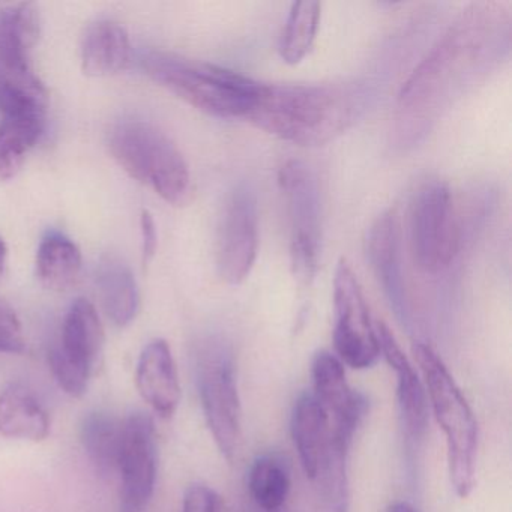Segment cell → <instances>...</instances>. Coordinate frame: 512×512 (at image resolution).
Segmentation results:
<instances>
[{"instance_id":"1","label":"cell","mask_w":512,"mask_h":512,"mask_svg":"<svg viewBox=\"0 0 512 512\" xmlns=\"http://www.w3.org/2000/svg\"><path fill=\"white\" fill-rule=\"evenodd\" d=\"M511 17L499 4H475L413 71L398 100V136L418 142L440 113L508 53Z\"/></svg>"},{"instance_id":"2","label":"cell","mask_w":512,"mask_h":512,"mask_svg":"<svg viewBox=\"0 0 512 512\" xmlns=\"http://www.w3.org/2000/svg\"><path fill=\"white\" fill-rule=\"evenodd\" d=\"M370 92L358 83L260 85L247 121L259 130L313 148L332 142L367 110Z\"/></svg>"},{"instance_id":"3","label":"cell","mask_w":512,"mask_h":512,"mask_svg":"<svg viewBox=\"0 0 512 512\" xmlns=\"http://www.w3.org/2000/svg\"><path fill=\"white\" fill-rule=\"evenodd\" d=\"M142 64L155 83L214 118H247L262 85L227 68L173 53H148Z\"/></svg>"},{"instance_id":"4","label":"cell","mask_w":512,"mask_h":512,"mask_svg":"<svg viewBox=\"0 0 512 512\" xmlns=\"http://www.w3.org/2000/svg\"><path fill=\"white\" fill-rule=\"evenodd\" d=\"M412 352L424 379L428 407L445 436L452 487L458 497L466 499L476 482L478 424L475 415L442 358L425 343L413 344Z\"/></svg>"},{"instance_id":"5","label":"cell","mask_w":512,"mask_h":512,"mask_svg":"<svg viewBox=\"0 0 512 512\" xmlns=\"http://www.w3.org/2000/svg\"><path fill=\"white\" fill-rule=\"evenodd\" d=\"M116 163L140 184H148L172 206H185L193 197L190 167L178 146L160 128L140 119H124L109 133Z\"/></svg>"},{"instance_id":"6","label":"cell","mask_w":512,"mask_h":512,"mask_svg":"<svg viewBox=\"0 0 512 512\" xmlns=\"http://www.w3.org/2000/svg\"><path fill=\"white\" fill-rule=\"evenodd\" d=\"M290 428L302 469L316 485L319 496L329 502L346 499L347 461L353 437L332 427L328 412L313 394L298 398Z\"/></svg>"},{"instance_id":"7","label":"cell","mask_w":512,"mask_h":512,"mask_svg":"<svg viewBox=\"0 0 512 512\" xmlns=\"http://www.w3.org/2000/svg\"><path fill=\"white\" fill-rule=\"evenodd\" d=\"M197 386L206 424L223 457L232 461L241 439V400L235 359L224 341L211 340L197 358Z\"/></svg>"},{"instance_id":"8","label":"cell","mask_w":512,"mask_h":512,"mask_svg":"<svg viewBox=\"0 0 512 512\" xmlns=\"http://www.w3.org/2000/svg\"><path fill=\"white\" fill-rule=\"evenodd\" d=\"M410 244L419 271L436 275L454 262L461 245L451 190L442 181L425 182L413 197Z\"/></svg>"},{"instance_id":"9","label":"cell","mask_w":512,"mask_h":512,"mask_svg":"<svg viewBox=\"0 0 512 512\" xmlns=\"http://www.w3.org/2000/svg\"><path fill=\"white\" fill-rule=\"evenodd\" d=\"M290 221V263L299 286H310L317 271L320 245V190L304 161L290 160L278 175Z\"/></svg>"},{"instance_id":"10","label":"cell","mask_w":512,"mask_h":512,"mask_svg":"<svg viewBox=\"0 0 512 512\" xmlns=\"http://www.w3.org/2000/svg\"><path fill=\"white\" fill-rule=\"evenodd\" d=\"M106 334L91 301L76 299L65 314L61 341L49 353L50 370L68 395L83 397L100 365Z\"/></svg>"},{"instance_id":"11","label":"cell","mask_w":512,"mask_h":512,"mask_svg":"<svg viewBox=\"0 0 512 512\" xmlns=\"http://www.w3.org/2000/svg\"><path fill=\"white\" fill-rule=\"evenodd\" d=\"M334 347L343 364L365 370L380 356L379 338L355 272L341 259L334 277Z\"/></svg>"},{"instance_id":"12","label":"cell","mask_w":512,"mask_h":512,"mask_svg":"<svg viewBox=\"0 0 512 512\" xmlns=\"http://www.w3.org/2000/svg\"><path fill=\"white\" fill-rule=\"evenodd\" d=\"M259 251V205L256 193L247 184L230 191L221 215L218 232V268L221 277L233 286L251 274Z\"/></svg>"},{"instance_id":"13","label":"cell","mask_w":512,"mask_h":512,"mask_svg":"<svg viewBox=\"0 0 512 512\" xmlns=\"http://www.w3.org/2000/svg\"><path fill=\"white\" fill-rule=\"evenodd\" d=\"M157 433L151 416L137 412L124 421L121 457V512H146L157 484Z\"/></svg>"},{"instance_id":"14","label":"cell","mask_w":512,"mask_h":512,"mask_svg":"<svg viewBox=\"0 0 512 512\" xmlns=\"http://www.w3.org/2000/svg\"><path fill=\"white\" fill-rule=\"evenodd\" d=\"M311 377L313 395L328 412L335 430L355 437L356 430L367 416L368 401L364 394L347 382L343 362L334 353L322 350L314 356Z\"/></svg>"},{"instance_id":"15","label":"cell","mask_w":512,"mask_h":512,"mask_svg":"<svg viewBox=\"0 0 512 512\" xmlns=\"http://www.w3.org/2000/svg\"><path fill=\"white\" fill-rule=\"evenodd\" d=\"M367 257L386 299L401 323L409 325L410 308L401 263L400 223L395 211L383 212L367 233Z\"/></svg>"},{"instance_id":"16","label":"cell","mask_w":512,"mask_h":512,"mask_svg":"<svg viewBox=\"0 0 512 512\" xmlns=\"http://www.w3.org/2000/svg\"><path fill=\"white\" fill-rule=\"evenodd\" d=\"M380 355L386 359L397 377V400L407 439L419 443L428 427V398L424 383L415 367L404 355L394 334L385 323H377Z\"/></svg>"},{"instance_id":"17","label":"cell","mask_w":512,"mask_h":512,"mask_svg":"<svg viewBox=\"0 0 512 512\" xmlns=\"http://www.w3.org/2000/svg\"><path fill=\"white\" fill-rule=\"evenodd\" d=\"M136 385L143 400L161 418H172L181 403V383L166 340L151 341L140 353Z\"/></svg>"},{"instance_id":"18","label":"cell","mask_w":512,"mask_h":512,"mask_svg":"<svg viewBox=\"0 0 512 512\" xmlns=\"http://www.w3.org/2000/svg\"><path fill=\"white\" fill-rule=\"evenodd\" d=\"M40 13L34 4H17L0 11V70L35 74L32 53L40 38Z\"/></svg>"},{"instance_id":"19","label":"cell","mask_w":512,"mask_h":512,"mask_svg":"<svg viewBox=\"0 0 512 512\" xmlns=\"http://www.w3.org/2000/svg\"><path fill=\"white\" fill-rule=\"evenodd\" d=\"M83 73L110 77L122 73L131 61V41L127 29L113 20L89 26L80 49Z\"/></svg>"},{"instance_id":"20","label":"cell","mask_w":512,"mask_h":512,"mask_svg":"<svg viewBox=\"0 0 512 512\" xmlns=\"http://www.w3.org/2000/svg\"><path fill=\"white\" fill-rule=\"evenodd\" d=\"M0 434L31 442L49 437V412L25 385L13 383L0 392Z\"/></svg>"},{"instance_id":"21","label":"cell","mask_w":512,"mask_h":512,"mask_svg":"<svg viewBox=\"0 0 512 512\" xmlns=\"http://www.w3.org/2000/svg\"><path fill=\"white\" fill-rule=\"evenodd\" d=\"M97 287L104 311L118 328H125L136 319L140 308L139 286L130 265L121 257L101 259Z\"/></svg>"},{"instance_id":"22","label":"cell","mask_w":512,"mask_h":512,"mask_svg":"<svg viewBox=\"0 0 512 512\" xmlns=\"http://www.w3.org/2000/svg\"><path fill=\"white\" fill-rule=\"evenodd\" d=\"M122 436L124 421H119L112 413L95 410L83 418L80 440L95 472L103 478H112L118 473Z\"/></svg>"},{"instance_id":"23","label":"cell","mask_w":512,"mask_h":512,"mask_svg":"<svg viewBox=\"0 0 512 512\" xmlns=\"http://www.w3.org/2000/svg\"><path fill=\"white\" fill-rule=\"evenodd\" d=\"M83 256L79 245L59 232H49L37 251L40 283L53 292H67L76 286L82 272Z\"/></svg>"},{"instance_id":"24","label":"cell","mask_w":512,"mask_h":512,"mask_svg":"<svg viewBox=\"0 0 512 512\" xmlns=\"http://www.w3.org/2000/svg\"><path fill=\"white\" fill-rule=\"evenodd\" d=\"M49 92L37 74L7 73L0 70V116L2 119L47 121Z\"/></svg>"},{"instance_id":"25","label":"cell","mask_w":512,"mask_h":512,"mask_svg":"<svg viewBox=\"0 0 512 512\" xmlns=\"http://www.w3.org/2000/svg\"><path fill=\"white\" fill-rule=\"evenodd\" d=\"M292 479L289 467L277 455H260L248 470V490L254 508L263 512H281L289 499Z\"/></svg>"},{"instance_id":"26","label":"cell","mask_w":512,"mask_h":512,"mask_svg":"<svg viewBox=\"0 0 512 512\" xmlns=\"http://www.w3.org/2000/svg\"><path fill=\"white\" fill-rule=\"evenodd\" d=\"M320 17L319 2L305 0L292 5L278 44V52L286 64L298 65L307 58L316 43Z\"/></svg>"},{"instance_id":"27","label":"cell","mask_w":512,"mask_h":512,"mask_svg":"<svg viewBox=\"0 0 512 512\" xmlns=\"http://www.w3.org/2000/svg\"><path fill=\"white\" fill-rule=\"evenodd\" d=\"M40 119H2L0 121V181L16 178L29 152L46 130Z\"/></svg>"},{"instance_id":"28","label":"cell","mask_w":512,"mask_h":512,"mask_svg":"<svg viewBox=\"0 0 512 512\" xmlns=\"http://www.w3.org/2000/svg\"><path fill=\"white\" fill-rule=\"evenodd\" d=\"M25 350L22 322L10 305L0 301V353L20 355Z\"/></svg>"},{"instance_id":"29","label":"cell","mask_w":512,"mask_h":512,"mask_svg":"<svg viewBox=\"0 0 512 512\" xmlns=\"http://www.w3.org/2000/svg\"><path fill=\"white\" fill-rule=\"evenodd\" d=\"M182 512H224L223 499L214 488L193 484L185 491Z\"/></svg>"},{"instance_id":"30","label":"cell","mask_w":512,"mask_h":512,"mask_svg":"<svg viewBox=\"0 0 512 512\" xmlns=\"http://www.w3.org/2000/svg\"><path fill=\"white\" fill-rule=\"evenodd\" d=\"M140 233H142V260L148 266L154 260L158 248L157 223L154 215L143 209L140 215Z\"/></svg>"},{"instance_id":"31","label":"cell","mask_w":512,"mask_h":512,"mask_svg":"<svg viewBox=\"0 0 512 512\" xmlns=\"http://www.w3.org/2000/svg\"><path fill=\"white\" fill-rule=\"evenodd\" d=\"M8 245L5 239L0 236V280L4 278L5 269H7Z\"/></svg>"},{"instance_id":"32","label":"cell","mask_w":512,"mask_h":512,"mask_svg":"<svg viewBox=\"0 0 512 512\" xmlns=\"http://www.w3.org/2000/svg\"><path fill=\"white\" fill-rule=\"evenodd\" d=\"M386 512H419V511H418V509L415 508V506L412 505V503L403 502V500H400V502L391 503V505L388 506V509H386Z\"/></svg>"},{"instance_id":"33","label":"cell","mask_w":512,"mask_h":512,"mask_svg":"<svg viewBox=\"0 0 512 512\" xmlns=\"http://www.w3.org/2000/svg\"><path fill=\"white\" fill-rule=\"evenodd\" d=\"M253 512H263V511H259V509L254 508V509H253Z\"/></svg>"}]
</instances>
